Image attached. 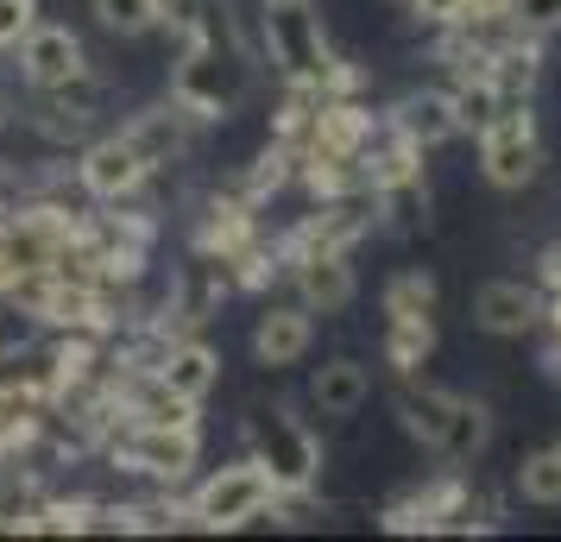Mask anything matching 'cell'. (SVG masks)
I'll use <instances>...</instances> for the list:
<instances>
[{
	"label": "cell",
	"mask_w": 561,
	"mask_h": 542,
	"mask_svg": "<svg viewBox=\"0 0 561 542\" xmlns=\"http://www.w3.org/2000/svg\"><path fill=\"white\" fill-rule=\"evenodd\" d=\"M0 127H7V102H0Z\"/></svg>",
	"instance_id": "1f68e13d"
},
{
	"label": "cell",
	"mask_w": 561,
	"mask_h": 542,
	"mask_svg": "<svg viewBox=\"0 0 561 542\" xmlns=\"http://www.w3.org/2000/svg\"><path fill=\"white\" fill-rule=\"evenodd\" d=\"M398 7H410V0H398Z\"/></svg>",
	"instance_id": "836d02e7"
},
{
	"label": "cell",
	"mask_w": 561,
	"mask_h": 542,
	"mask_svg": "<svg viewBox=\"0 0 561 542\" xmlns=\"http://www.w3.org/2000/svg\"><path fill=\"white\" fill-rule=\"evenodd\" d=\"M536 290H542V303H561V240L542 246V258H536Z\"/></svg>",
	"instance_id": "f1b7e54d"
},
{
	"label": "cell",
	"mask_w": 561,
	"mask_h": 542,
	"mask_svg": "<svg viewBox=\"0 0 561 542\" xmlns=\"http://www.w3.org/2000/svg\"><path fill=\"white\" fill-rule=\"evenodd\" d=\"M290 285H297V303L309 315H341L347 303L359 297V278H354V258L341 246H304V253L284 258Z\"/></svg>",
	"instance_id": "ba28073f"
},
{
	"label": "cell",
	"mask_w": 561,
	"mask_h": 542,
	"mask_svg": "<svg viewBox=\"0 0 561 542\" xmlns=\"http://www.w3.org/2000/svg\"><path fill=\"white\" fill-rule=\"evenodd\" d=\"M158 32H171L178 45H221L228 0H158Z\"/></svg>",
	"instance_id": "d6986e66"
},
{
	"label": "cell",
	"mask_w": 561,
	"mask_h": 542,
	"mask_svg": "<svg viewBox=\"0 0 561 542\" xmlns=\"http://www.w3.org/2000/svg\"><path fill=\"white\" fill-rule=\"evenodd\" d=\"M373 196H379V228H391V233L430 228V183H423V171L416 177H398V183H379Z\"/></svg>",
	"instance_id": "44dd1931"
},
{
	"label": "cell",
	"mask_w": 561,
	"mask_h": 542,
	"mask_svg": "<svg viewBox=\"0 0 561 542\" xmlns=\"http://www.w3.org/2000/svg\"><path fill=\"white\" fill-rule=\"evenodd\" d=\"M448 404H455V391L416 385V372H410L404 385H398V423H404V436H410V441H423V448H435L442 423H448Z\"/></svg>",
	"instance_id": "ffe728a7"
},
{
	"label": "cell",
	"mask_w": 561,
	"mask_h": 542,
	"mask_svg": "<svg viewBox=\"0 0 561 542\" xmlns=\"http://www.w3.org/2000/svg\"><path fill=\"white\" fill-rule=\"evenodd\" d=\"M158 379L178 391V397L203 404L208 391L221 385V354H215L203 335H178L171 347H164V360H158Z\"/></svg>",
	"instance_id": "e0dca14e"
},
{
	"label": "cell",
	"mask_w": 561,
	"mask_h": 542,
	"mask_svg": "<svg viewBox=\"0 0 561 542\" xmlns=\"http://www.w3.org/2000/svg\"><path fill=\"white\" fill-rule=\"evenodd\" d=\"M316 347V315L304 303H272V310L253 322V360L259 366H297Z\"/></svg>",
	"instance_id": "5bb4252c"
},
{
	"label": "cell",
	"mask_w": 561,
	"mask_h": 542,
	"mask_svg": "<svg viewBox=\"0 0 561 542\" xmlns=\"http://www.w3.org/2000/svg\"><path fill=\"white\" fill-rule=\"evenodd\" d=\"M196 127H203V120H196V114H183V107L164 95L158 107H139V114H133L121 132L139 146V158H146L152 171H171V164H183V158H190V146H196Z\"/></svg>",
	"instance_id": "30bf717a"
},
{
	"label": "cell",
	"mask_w": 561,
	"mask_h": 542,
	"mask_svg": "<svg viewBox=\"0 0 561 542\" xmlns=\"http://www.w3.org/2000/svg\"><path fill=\"white\" fill-rule=\"evenodd\" d=\"M265 7H278V0H265Z\"/></svg>",
	"instance_id": "d6a6232c"
},
{
	"label": "cell",
	"mask_w": 561,
	"mask_h": 542,
	"mask_svg": "<svg viewBox=\"0 0 561 542\" xmlns=\"http://www.w3.org/2000/svg\"><path fill=\"white\" fill-rule=\"evenodd\" d=\"M107 461L133 473V480H152V486H183L196 461H203V423H114L107 429Z\"/></svg>",
	"instance_id": "3957f363"
},
{
	"label": "cell",
	"mask_w": 561,
	"mask_h": 542,
	"mask_svg": "<svg viewBox=\"0 0 561 542\" xmlns=\"http://www.w3.org/2000/svg\"><path fill=\"white\" fill-rule=\"evenodd\" d=\"M259 70L233 51L228 38L221 45H178V64H171V102L183 114H196L203 127L215 120H233L240 107L253 102Z\"/></svg>",
	"instance_id": "6da1fadb"
},
{
	"label": "cell",
	"mask_w": 561,
	"mask_h": 542,
	"mask_svg": "<svg viewBox=\"0 0 561 542\" xmlns=\"http://www.w3.org/2000/svg\"><path fill=\"white\" fill-rule=\"evenodd\" d=\"M480 77L505 95V102H530L536 82H542V38L530 32H505V38H492L480 57Z\"/></svg>",
	"instance_id": "8fae6325"
},
{
	"label": "cell",
	"mask_w": 561,
	"mask_h": 542,
	"mask_svg": "<svg viewBox=\"0 0 561 542\" xmlns=\"http://www.w3.org/2000/svg\"><path fill=\"white\" fill-rule=\"evenodd\" d=\"M542 171V132H536L530 102H505L480 132V177L492 189H530Z\"/></svg>",
	"instance_id": "8992f818"
},
{
	"label": "cell",
	"mask_w": 561,
	"mask_h": 542,
	"mask_svg": "<svg viewBox=\"0 0 561 542\" xmlns=\"http://www.w3.org/2000/svg\"><path fill=\"white\" fill-rule=\"evenodd\" d=\"M511 486H517V498H524V505H561V441H556V448H536V454H524Z\"/></svg>",
	"instance_id": "d4e9b609"
},
{
	"label": "cell",
	"mask_w": 561,
	"mask_h": 542,
	"mask_svg": "<svg viewBox=\"0 0 561 542\" xmlns=\"http://www.w3.org/2000/svg\"><path fill=\"white\" fill-rule=\"evenodd\" d=\"M435 354V322H385V366L398 372V379H410L416 366H430Z\"/></svg>",
	"instance_id": "603a6c76"
},
{
	"label": "cell",
	"mask_w": 561,
	"mask_h": 542,
	"mask_svg": "<svg viewBox=\"0 0 561 542\" xmlns=\"http://www.w3.org/2000/svg\"><path fill=\"white\" fill-rule=\"evenodd\" d=\"M152 164L139 158L127 132H95L89 146L77 152V189L89 203H139L152 189Z\"/></svg>",
	"instance_id": "52a82bcc"
},
{
	"label": "cell",
	"mask_w": 561,
	"mask_h": 542,
	"mask_svg": "<svg viewBox=\"0 0 561 542\" xmlns=\"http://www.w3.org/2000/svg\"><path fill=\"white\" fill-rule=\"evenodd\" d=\"M511 26L549 38V32H561V0H511Z\"/></svg>",
	"instance_id": "4316f807"
},
{
	"label": "cell",
	"mask_w": 561,
	"mask_h": 542,
	"mask_svg": "<svg viewBox=\"0 0 561 542\" xmlns=\"http://www.w3.org/2000/svg\"><path fill=\"white\" fill-rule=\"evenodd\" d=\"M240 436H247V454L272 473L278 492H316L322 486V441H316V429H309L297 411H284V404H253L247 423H240Z\"/></svg>",
	"instance_id": "7a4b0ae2"
},
{
	"label": "cell",
	"mask_w": 561,
	"mask_h": 542,
	"mask_svg": "<svg viewBox=\"0 0 561 542\" xmlns=\"http://www.w3.org/2000/svg\"><path fill=\"white\" fill-rule=\"evenodd\" d=\"M549 366H556V379H561V341H556V347H549Z\"/></svg>",
	"instance_id": "4dcf8cb0"
},
{
	"label": "cell",
	"mask_w": 561,
	"mask_h": 542,
	"mask_svg": "<svg viewBox=\"0 0 561 542\" xmlns=\"http://www.w3.org/2000/svg\"><path fill=\"white\" fill-rule=\"evenodd\" d=\"M385 127L398 132V139H410L416 152H435V146H448V139H460L455 127V102H448V89H410L404 102L385 114Z\"/></svg>",
	"instance_id": "4fadbf2b"
},
{
	"label": "cell",
	"mask_w": 561,
	"mask_h": 542,
	"mask_svg": "<svg viewBox=\"0 0 561 542\" xmlns=\"http://www.w3.org/2000/svg\"><path fill=\"white\" fill-rule=\"evenodd\" d=\"M272 473L253 461V454H240V461L215 466L203 486L190 492V530H208V537H221V530H247L259 517L272 511Z\"/></svg>",
	"instance_id": "277c9868"
},
{
	"label": "cell",
	"mask_w": 561,
	"mask_h": 542,
	"mask_svg": "<svg viewBox=\"0 0 561 542\" xmlns=\"http://www.w3.org/2000/svg\"><path fill=\"white\" fill-rule=\"evenodd\" d=\"M265 32H272V70L284 82H309V89H322L334 70V45L329 32H322V13L309 7V0H278V7H265Z\"/></svg>",
	"instance_id": "5b68a950"
},
{
	"label": "cell",
	"mask_w": 561,
	"mask_h": 542,
	"mask_svg": "<svg viewBox=\"0 0 561 542\" xmlns=\"http://www.w3.org/2000/svg\"><path fill=\"white\" fill-rule=\"evenodd\" d=\"M89 70V51H82V38L70 26H38L20 38V82H26V95H45L57 82H70Z\"/></svg>",
	"instance_id": "9c48e42d"
},
{
	"label": "cell",
	"mask_w": 561,
	"mask_h": 542,
	"mask_svg": "<svg viewBox=\"0 0 561 542\" xmlns=\"http://www.w3.org/2000/svg\"><path fill=\"white\" fill-rule=\"evenodd\" d=\"M448 102H455V127L480 139V132L492 127V114L505 107V95H499V89H492V82H485L480 70H467V77L448 82Z\"/></svg>",
	"instance_id": "7402d4cb"
},
{
	"label": "cell",
	"mask_w": 561,
	"mask_h": 542,
	"mask_svg": "<svg viewBox=\"0 0 561 542\" xmlns=\"http://www.w3.org/2000/svg\"><path fill=\"white\" fill-rule=\"evenodd\" d=\"M366 397H373V372L359 360H329L309 372V411L316 416H334V423H347V416L366 411Z\"/></svg>",
	"instance_id": "2e32d148"
},
{
	"label": "cell",
	"mask_w": 561,
	"mask_h": 542,
	"mask_svg": "<svg viewBox=\"0 0 561 542\" xmlns=\"http://www.w3.org/2000/svg\"><path fill=\"white\" fill-rule=\"evenodd\" d=\"M259 240V208L247 196H208L203 215H196V253H215V258H233L240 246Z\"/></svg>",
	"instance_id": "9a60e30c"
},
{
	"label": "cell",
	"mask_w": 561,
	"mask_h": 542,
	"mask_svg": "<svg viewBox=\"0 0 561 542\" xmlns=\"http://www.w3.org/2000/svg\"><path fill=\"white\" fill-rule=\"evenodd\" d=\"M485 441H492V411H485L480 397H460L448 404V423H442V436H435V461L442 466H473L485 454Z\"/></svg>",
	"instance_id": "ac0fdd59"
},
{
	"label": "cell",
	"mask_w": 561,
	"mask_h": 542,
	"mask_svg": "<svg viewBox=\"0 0 561 542\" xmlns=\"http://www.w3.org/2000/svg\"><path fill=\"white\" fill-rule=\"evenodd\" d=\"M542 290L536 285H517V278H492V285L473 297V322H480L485 335H536L542 328Z\"/></svg>",
	"instance_id": "7c38bea8"
},
{
	"label": "cell",
	"mask_w": 561,
	"mask_h": 542,
	"mask_svg": "<svg viewBox=\"0 0 561 542\" xmlns=\"http://www.w3.org/2000/svg\"><path fill=\"white\" fill-rule=\"evenodd\" d=\"M89 13L114 38H146V32H158V0H89Z\"/></svg>",
	"instance_id": "484cf974"
},
{
	"label": "cell",
	"mask_w": 561,
	"mask_h": 542,
	"mask_svg": "<svg viewBox=\"0 0 561 542\" xmlns=\"http://www.w3.org/2000/svg\"><path fill=\"white\" fill-rule=\"evenodd\" d=\"M435 322V278L423 272V265H410V272H398L391 285H385V322Z\"/></svg>",
	"instance_id": "cb8c5ba5"
},
{
	"label": "cell",
	"mask_w": 561,
	"mask_h": 542,
	"mask_svg": "<svg viewBox=\"0 0 561 542\" xmlns=\"http://www.w3.org/2000/svg\"><path fill=\"white\" fill-rule=\"evenodd\" d=\"M460 7H467V0H410V13H416V20H423V26H455L460 20Z\"/></svg>",
	"instance_id": "f546056e"
},
{
	"label": "cell",
	"mask_w": 561,
	"mask_h": 542,
	"mask_svg": "<svg viewBox=\"0 0 561 542\" xmlns=\"http://www.w3.org/2000/svg\"><path fill=\"white\" fill-rule=\"evenodd\" d=\"M32 26H38V0H0V51H20Z\"/></svg>",
	"instance_id": "83f0119b"
}]
</instances>
